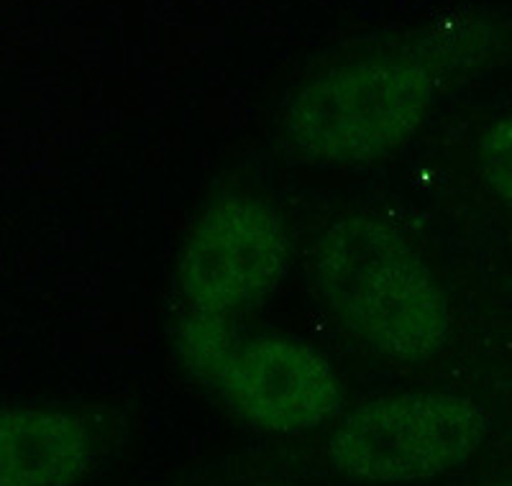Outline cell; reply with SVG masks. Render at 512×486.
Segmentation results:
<instances>
[{
	"label": "cell",
	"mask_w": 512,
	"mask_h": 486,
	"mask_svg": "<svg viewBox=\"0 0 512 486\" xmlns=\"http://www.w3.org/2000/svg\"><path fill=\"white\" fill-rule=\"evenodd\" d=\"M489 412L451 389L384 394L361 402L331 435L328 456L344 476L413 484L461 469L489 435Z\"/></svg>",
	"instance_id": "cell-4"
},
{
	"label": "cell",
	"mask_w": 512,
	"mask_h": 486,
	"mask_svg": "<svg viewBox=\"0 0 512 486\" xmlns=\"http://www.w3.org/2000/svg\"><path fill=\"white\" fill-rule=\"evenodd\" d=\"M290 267V233L274 205L226 195L195 220L177 267V351L208 379L241 341V323Z\"/></svg>",
	"instance_id": "cell-3"
},
{
	"label": "cell",
	"mask_w": 512,
	"mask_h": 486,
	"mask_svg": "<svg viewBox=\"0 0 512 486\" xmlns=\"http://www.w3.org/2000/svg\"><path fill=\"white\" fill-rule=\"evenodd\" d=\"M249 423L272 433L318 428L344 402L331 361L287 336L241 338L205 379Z\"/></svg>",
	"instance_id": "cell-5"
},
{
	"label": "cell",
	"mask_w": 512,
	"mask_h": 486,
	"mask_svg": "<svg viewBox=\"0 0 512 486\" xmlns=\"http://www.w3.org/2000/svg\"><path fill=\"white\" fill-rule=\"evenodd\" d=\"M98 443L82 417L47 407L0 410V486H75Z\"/></svg>",
	"instance_id": "cell-6"
},
{
	"label": "cell",
	"mask_w": 512,
	"mask_h": 486,
	"mask_svg": "<svg viewBox=\"0 0 512 486\" xmlns=\"http://www.w3.org/2000/svg\"><path fill=\"white\" fill-rule=\"evenodd\" d=\"M479 486H512V471H510V474H502V476H497V479H489V481H484V484H479Z\"/></svg>",
	"instance_id": "cell-8"
},
{
	"label": "cell",
	"mask_w": 512,
	"mask_h": 486,
	"mask_svg": "<svg viewBox=\"0 0 512 486\" xmlns=\"http://www.w3.org/2000/svg\"><path fill=\"white\" fill-rule=\"evenodd\" d=\"M443 64L408 47L338 59L297 87L282 113V139L313 167L382 162L431 116Z\"/></svg>",
	"instance_id": "cell-2"
},
{
	"label": "cell",
	"mask_w": 512,
	"mask_h": 486,
	"mask_svg": "<svg viewBox=\"0 0 512 486\" xmlns=\"http://www.w3.org/2000/svg\"><path fill=\"white\" fill-rule=\"evenodd\" d=\"M472 157L484 190L512 215V108L479 126Z\"/></svg>",
	"instance_id": "cell-7"
},
{
	"label": "cell",
	"mask_w": 512,
	"mask_h": 486,
	"mask_svg": "<svg viewBox=\"0 0 512 486\" xmlns=\"http://www.w3.org/2000/svg\"><path fill=\"white\" fill-rule=\"evenodd\" d=\"M310 274L333 323L377 359L428 364L454 338L446 287L387 220L351 213L328 223L313 246Z\"/></svg>",
	"instance_id": "cell-1"
}]
</instances>
